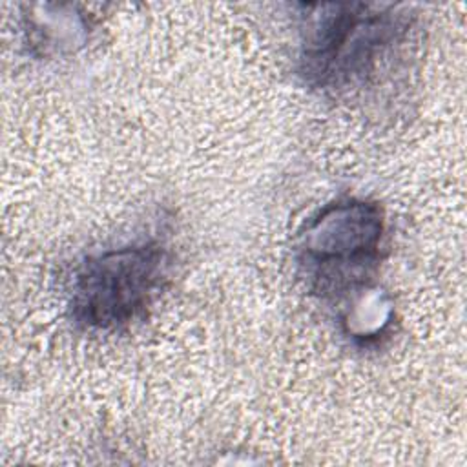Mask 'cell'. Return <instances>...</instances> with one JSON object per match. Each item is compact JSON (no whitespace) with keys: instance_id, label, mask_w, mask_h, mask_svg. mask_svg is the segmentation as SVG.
I'll list each match as a JSON object with an SVG mask.
<instances>
[{"instance_id":"obj_1","label":"cell","mask_w":467,"mask_h":467,"mask_svg":"<svg viewBox=\"0 0 467 467\" xmlns=\"http://www.w3.org/2000/svg\"><path fill=\"white\" fill-rule=\"evenodd\" d=\"M297 73L312 89L365 88L409 42L414 16L400 5L301 4Z\"/></svg>"},{"instance_id":"obj_2","label":"cell","mask_w":467,"mask_h":467,"mask_svg":"<svg viewBox=\"0 0 467 467\" xmlns=\"http://www.w3.org/2000/svg\"><path fill=\"white\" fill-rule=\"evenodd\" d=\"M385 235V213L368 199L325 204L299 230L296 263L306 286L321 297H341L374 277Z\"/></svg>"},{"instance_id":"obj_3","label":"cell","mask_w":467,"mask_h":467,"mask_svg":"<svg viewBox=\"0 0 467 467\" xmlns=\"http://www.w3.org/2000/svg\"><path fill=\"white\" fill-rule=\"evenodd\" d=\"M170 255L157 241L88 255L75 270L69 314L77 327L117 332L140 319L168 277Z\"/></svg>"}]
</instances>
